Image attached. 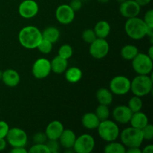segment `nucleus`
<instances>
[{
	"instance_id": "f257e3e1",
	"label": "nucleus",
	"mask_w": 153,
	"mask_h": 153,
	"mask_svg": "<svg viewBox=\"0 0 153 153\" xmlns=\"http://www.w3.org/2000/svg\"><path fill=\"white\" fill-rule=\"evenodd\" d=\"M42 39V31L34 25L24 27L18 34V40L21 46L28 49H37Z\"/></svg>"
},
{
	"instance_id": "f03ea898",
	"label": "nucleus",
	"mask_w": 153,
	"mask_h": 153,
	"mask_svg": "<svg viewBox=\"0 0 153 153\" xmlns=\"http://www.w3.org/2000/svg\"><path fill=\"white\" fill-rule=\"evenodd\" d=\"M149 27L143 19L138 16L127 19L125 23V31L127 35L133 40H141L147 34Z\"/></svg>"
},
{
	"instance_id": "7ed1b4c3",
	"label": "nucleus",
	"mask_w": 153,
	"mask_h": 153,
	"mask_svg": "<svg viewBox=\"0 0 153 153\" xmlns=\"http://www.w3.org/2000/svg\"><path fill=\"white\" fill-rule=\"evenodd\" d=\"M152 78L149 75H137L131 81V89L134 96L143 97L150 94L152 91Z\"/></svg>"
},
{
	"instance_id": "20e7f679",
	"label": "nucleus",
	"mask_w": 153,
	"mask_h": 153,
	"mask_svg": "<svg viewBox=\"0 0 153 153\" xmlns=\"http://www.w3.org/2000/svg\"><path fill=\"white\" fill-rule=\"evenodd\" d=\"M121 143L126 148L140 147L143 143V137L141 130L134 127H128L120 133Z\"/></svg>"
},
{
	"instance_id": "39448f33",
	"label": "nucleus",
	"mask_w": 153,
	"mask_h": 153,
	"mask_svg": "<svg viewBox=\"0 0 153 153\" xmlns=\"http://www.w3.org/2000/svg\"><path fill=\"white\" fill-rule=\"evenodd\" d=\"M97 129L100 137L106 142L114 141L120 136V129L117 124L108 119L100 121Z\"/></svg>"
},
{
	"instance_id": "423d86ee",
	"label": "nucleus",
	"mask_w": 153,
	"mask_h": 153,
	"mask_svg": "<svg viewBox=\"0 0 153 153\" xmlns=\"http://www.w3.org/2000/svg\"><path fill=\"white\" fill-rule=\"evenodd\" d=\"M131 61L133 70L137 75H149L152 73L153 60L147 54L138 53Z\"/></svg>"
},
{
	"instance_id": "0eeeda50",
	"label": "nucleus",
	"mask_w": 153,
	"mask_h": 153,
	"mask_svg": "<svg viewBox=\"0 0 153 153\" xmlns=\"http://www.w3.org/2000/svg\"><path fill=\"white\" fill-rule=\"evenodd\" d=\"M109 88L113 94L123 96L128 94L131 89V81L125 76H114L111 80Z\"/></svg>"
},
{
	"instance_id": "6e6552de",
	"label": "nucleus",
	"mask_w": 153,
	"mask_h": 153,
	"mask_svg": "<svg viewBox=\"0 0 153 153\" xmlns=\"http://www.w3.org/2000/svg\"><path fill=\"white\" fill-rule=\"evenodd\" d=\"M5 139L12 147H25L28 142V135L23 129L14 127L9 129Z\"/></svg>"
},
{
	"instance_id": "1a4fd4ad",
	"label": "nucleus",
	"mask_w": 153,
	"mask_h": 153,
	"mask_svg": "<svg viewBox=\"0 0 153 153\" xmlns=\"http://www.w3.org/2000/svg\"><path fill=\"white\" fill-rule=\"evenodd\" d=\"M95 147V140L91 134H83L76 137L73 151L77 153H91Z\"/></svg>"
},
{
	"instance_id": "9d476101",
	"label": "nucleus",
	"mask_w": 153,
	"mask_h": 153,
	"mask_svg": "<svg viewBox=\"0 0 153 153\" xmlns=\"http://www.w3.org/2000/svg\"><path fill=\"white\" fill-rule=\"evenodd\" d=\"M110 46L107 40L104 38H97L90 44L89 52L91 56L95 59H102L109 52Z\"/></svg>"
},
{
	"instance_id": "9b49d317",
	"label": "nucleus",
	"mask_w": 153,
	"mask_h": 153,
	"mask_svg": "<svg viewBox=\"0 0 153 153\" xmlns=\"http://www.w3.org/2000/svg\"><path fill=\"white\" fill-rule=\"evenodd\" d=\"M51 72V63L46 58H39L33 64L32 74L36 79H45L50 74Z\"/></svg>"
},
{
	"instance_id": "f8f14e48",
	"label": "nucleus",
	"mask_w": 153,
	"mask_h": 153,
	"mask_svg": "<svg viewBox=\"0 0 153 153\" xmlns=\"http://www.w3.org/2000/svg\"><path fill=\"white\" fill-rule=\"evenodd\" d=\"M76 12L69 4H63L58 6L55 10V17L57 20L63 25L70 24L75 19Z\"/></svg>"
},
{
	"instance_id": "ddd939ff",
	"label": "nucleus",
	"mask_w": 153,
	"mask_h": 153,
	"mask_svg": "<svg viewBox=\"0 0 153 153\" xmlns=\"http://www.w3.org/2000/svg\"><path fill=\"white\" fill-rule=\"evenodd\" d=\"M39 5L34 0H24L18 7L19 14L25 19H31L38 13Z\"/></svg>"
},
{
	"instance_id": "4468645a",
	"label": "nucleus",
	"mask_w": 153,
	"mask_h": 153,
	"mask_svg": "<svg viewBox=\"0 0 153 153\" xmlns=\"http://www.w3.org/2000/svg\"><path fill=\"white\" fill-rule=\"evenodd\" d=\"M119 10L123 17L129 19L138 16L140 12V6L134 0H126L120 3Z\"/></svg>"
},
{
	"instance_id": "2eb2a0df",
	"label": "nucleus",
	"mask_w": 153,
	"mask_h": 153,
	"mask_svg": "<svg viewBox=\"0 0 153 153\" xmlns=\"http://www.w3.org/2000/svg\"><path fill=\"white\" fill-rule=\"evenodd\" d=\"M132 111L130 110L128 105H118L112 112V116L117 123L120 124H127L129 123Z\"/></svg>"
},
{
	"instance_id": "dca6fc26",
	"label": "nucleus",
	"mask_w": 153,
	"mask_h": 153,
	"mask_svg": "<svg viewBox=\"0 0 153 153\" xmlns=\"http://www.w3.org/2000/svg\"><path fill=\"white\" fill-rule=\"evenodd\" d=\"M64 129V125L62 124V123L58 120H53L47 125L45 134L48 139L58 140Z\"/></svg>"
},
{
	"instance_id": "f3484780",
	"label": "nucleus",
	"mask_w": 153,
	"mask_h": 153,
	"mask_svg": "<svg viewBox=\"0 0 153 153\" xmlns=\"http://www.w3.org/2000/svg\"><path fill=\"white\" fill-rule=\"evenodd\" d=\"M1 81L6 86L14 88L19 85L20 82V76L16 70L13 69H7L2 72Z\"/></svg>"
},
{
	"instance_id": "a211bd4d",
	"label": "nucleus",
	"mask_w": 153,
	"mask_h": 153,
	"mask_svg": "<svg viewBox=\"0 0 153 153\" xmlns=\"http://www.w3.org/2000/svg\"><path fill=\"white\" fill-rule=\"evenodd\" d=\"M76 135L74 131L71 129H64L61 136L58 138L61 146L66 149H73V145L76 139Z\"/></svg>"
},
{
	"instance_id": "6ab92c4d",
	"label": "nucleus",
	"mask_w": 153,
	"mask_h": 153,
	"mask_svg": "<svg viewBox=\"0 0 153 153\" xmlns=\"http://www.w3.org/2000/svg\"><path fill=\"white\" fill-rule=\"evenodd\" d=\"M129 123H131V126L141 129L149 123V119L144 113L140 111L132 114Z\"/></svg>"
},
{
	"instance_id": "aec40b11",
	"label": "nucleus",
	"mask_w": 153,
	"mask_h": 153,
	"mask_svg": "<svg viewBox=\"0 0 153 153\" xmlns=\"http://www.w3.org/2000/svg\"><path fill=\"white\" fill-rule=\"evenodd\" d=\"M100 120L95 113L88 112L82 117V123L85 128L90 130L97 129L100 124Z\"/></svg>"
},
{
	"instance_id": "412c9836",
	"label": "nucleus",
	"mask_w": 153,
	"mask_h": 153,
	"mask_svg": "<svg viewBox=\"0 0 153 153\" xmlns=\"http://www.w3.org/2000/svg\"><path fill=\"white\" fill-rule=\"evenodd\" d=\"M50 63L52 71L57 74L64 73L68 67V60L61 58L59 55L55 56Z\"/></svg>"
},
{
	"instance_id": "4be33fe9",
	"label": "nucleus",
	"mask_w": 153,
	"mask_h": 153,
	"mask_svg": "<svg viewBox=\"0 0 153 153\" xmlns=\"http://www.w3.org/2000/svg\"><path fill=\"white\" fill-rule=\"evenodd\" d=\"M111 25L108 22L105 20H100L97 22L94 28V31L97 38L105 39L111 32Z\"/></svg>"
},
{
	"instance_id": "5701e85b",
	"label": "nucleus",
	"mask_w": 153,
	"mask_h": 153,
	"mask_svg": "<svg viewBox=\"0 0 153 153\" xmlns=\"http://www.w3.org/2000/svg\"><path fill=\"white\" fill-rule=\"evenodd\" d=\"M96 97H97V102L101 105L108 106L113 102V94L110 90L107 88H100L97 91Z\"/></svg>"
},
{
	"instance_id": "b1692460",
	"label": "nucleus",
	"mask_w": 153,
	"mask_h": 153,
	"mask_svg": "<svg viewBox=\"0 0 153 153\" xmlns=\"http://www.w3.org/2000/svg\"><path fill=\"white\" fill-rule=\"evenodd\" d=\"M65 73V79L68 82L72 84H75L79 82L82 78V70L77 67H71L70 68L67 67Z\"/></svg>"
},
{
	"instance_id": "393cba45",
	"label": "nucleus",
	"mask_w": 153,
	"mask_h": 153,
	"mask_svg": "<svg viewBox=\"0 0 153 153\" xmlns=\"http://www.w3.org/2000/svg\"><path fill=\"white\" fill-rule=\"evenodd\" d=\"M43 39L49 40L52 43H55L59 40L60 31L55 26H49L42 31Z\"/></svg>"
},
{
	"instance_id": "a878e982",
	"label": "nucleus",
	"mask_w": 153,
	"mask_h": 153,
	"mask_svg": "<svg viewBox=\"0 0 153 153\" xmlns=\"http://www.w3.org/2000/svg\"><path fill=\"white\" fill-rule=\"evenodd\" d=\"M138 53V49L131 44L126 45L120 50L121 57L126 61H131Z\"/></svg>"
},
{
	"instance_id": "bb28decb",
	"label": "nucleus",
	"mask_w": 153,
	"mask_h": 153,
	"mask_svg": "<svg viewBox=\"0 0 153 153\" xmlns=\"http://www.w3.org/2000/svg\"><path fill=\"white\" fill-rule=\"evenodd\" d=\"M126 146L122 143L111 141L105 146L104 152L105 153H126Z\"/></svg>"
},
{
	"instance_id": "cd10ccee",
	"label": "nucleus",
	"mask_w": 153,
	"mask_h": 153,
	"mask_svg": "<svg viewBox=\"0 0 153 153\" xmlns=\"http://www.w3.org/2000/svg\"><path fill=\"white\" fill-rule=\"evenodd\" d=\"M128 107L132 111V113L141 111L143 108V101L141 100V97H137V96H134L131 97L128 102Z\"/></svg>"
},
{
	"instance_id": "c85d7f7f",
	"label": "nucleus",
	"mask_w": 153,
	"mask_h": 153,
	"mask_svg": "<svg viewBox=\"0 0 153 153\" xmlns=\"http://www.w3.org/2000/svg\"><path fill=\"white\" fill-rule=\"evenodd\" d=\"M95 114L100 121H103L105 120H108L109 118V116H110V110H109L108 105L100 104L97 106V109H96Z\"/></svg>"
},
{
	"instance_id": "c756f323",
	"label": "nucleus",
	"mask_w": 153,
	"mask_h": 153,
	"mask_svg": "<svg viewBox=\"0 0 153 153\" xmlns=\"http://www.w3.org/2000/svg\"><path fill=\"white\" fill-rule=\"evenodd\" d=\"M73 48L69 44H64L59 48L58 49V55L61 56V58H65V59L68 60L73 56Z\"/></svg>"
},
{
	"instance_id": "7c9ffc66",
	"label": "nucleus",
	"mask_w": 153,
	"mask_h": 153,
	"mask_svg": "<svg viewBox=\"0 0 153 153\" xmlns=\"http://www.w3.org/2000/svg\"><path fill=\"white\" fill-rule=\"evenodd\" d=\"M53 43H52L51 42H49V40H45V39H42L41 41L40 42V43L37 46V49L40 51L41 53L44 54V55H47L49 54L52 50V48H53Z\"/></svg>"
},
{
	"instance_id": "2f4dec72",
	"label": "nucleus",
	"mask_w": 153,
	"mask_h": 153,
	"mask_svg": "<svg viewBox=\"0 0 153 153\" xmlns=\"http://www.w3.org/2000/svg\"><path fill=\"white\" fill-rule=\"evenodd\" d=\"M82 40H83L85 43H88V44H91V43H93V42L97 38L94 29H91V28L85 29V31L82 32Z\"/></svg>"
},
{
	"instance_id": "473e14b6",
	"label": "nucleus",
	"mask_w": 153,
	"mask_h": 153,
	"mask_svg": "<svg viewBox=\"0 0 153 153\" xmlns=\"http://www.w3.org/2000/svg\"><path fill=\"white\" fill-rule=\"evenodd\" d=\"M30 153H50L46 143H38L31 146L28 151Z\"/></svg>"
},
{
	"instance_id": "72a5a7b5",
	"label": "nucleus",
	"mask_w": 153,
	"mask_h": 153,
	"mask_svg": "<svg viewBox=\"0 0 153 153\" xmlns=\"http://www.w3.org/2000/svg\"><path fill=\"white\" fill-rule=\"evenodd\" d=\"M140 130L143 134V140H151L153 138V126L152 124L148 123Z\"/></svg>"
},
{
	"instance_id": "f704fd0d",
	"label": "nucleus",
	"mask_w": 153,
	"mask_h": 153,
	"mask_svg": "<svg viewBox=\"0 0 153 153\" xmlns=\"http://www.w3.org/2000/svg\"><path fill=\"white\" fill-rule=\"evenodd\" d=\"M46 145L50 153H57L59 151L60 146H61L58 140H50V139H48L46 140Z\"/></svg>"
},
{
	"instance_id": "c9c22d12",
	"label": "nucleus",
	"mask_w": 153,
	"mask_h": 153,
	"mask_svg": "<svg viewBox=\"0 0 153 153\" xmlns=\"http://www.w3.org/2000/svg\"><path fill=\"white\" fill-rule=\"evenodd\" d=\"M48 140L45 132H37L33 136V142L34 144L38 143H46V140Z\"/></svg>"
},
{
	"instance_id": "e433bc0d",
	"label": "nucleus",
	"mask_w": 153,
	"mask_h": 153,
	"mask_svg": "<svg viewBox=\"0 0 153 153\" xmlns=\"http://www.w3.org/2000/svg\"><path fill=\"white\" fill-rule=\"evenodd\" d=\"M143 20L149 28H153V10L152 9L146 12Z\"/></svg>"
},
{
	"instance_id": "4c0bfd02",
	"label": "nucleus",
	"mask_w": 153,
	"mask_h": 153,
	"mask_svg": "<svg viewBox=\"0 0 153 153\" xmlns=\"http://www.w3.org/2000/svg\"><path fill=\"white\" fill-rule=\"evenodd\" d=\"M10 127L5 121L0 120V137L5 138L8 132Z\"/></svg>"
},
{
	"instance_id": "58836bf2",
	"label": "nucleus",
	"mask_w": 153,
	"mask_h": 153,
	"mask_svg": "<svg viewBox=\"0 0 153 153\" xmlns=\"http://www.w3.org/2000/svg\"><path fill=\"white\" fill-rule=\"evenodd\" d=\"M82 1H81V0H72L71 2L70 3V4H69V5L70 6V7H71V8L73 9L75 12L79 11V10H80L82 7Z\"/></svg>"
},
{
	"instance_id": "ea45409f",
	"label": "nucleus",
	"mask_w": 153,
	"mask_h": 153,
	"mask_svg": "<svg viewBox=\"0 0 153 153\" xmlns=\"http://www.w3.org/2000/svg\"><path fill=\"white\" fill-rule=\"evenodd\" d=\"M13 149L10 150L11 153H27L28 150L25 147H12Z\"/></svg>"
},
{
	"instance_id": "a19ab883",
	"label": "nucleus",
	"mask_w": 153,
	"mask_h": 153,
	"mask_svg": "<svg viewBox=\"0 0 153 153\" xmlns=\"http://www.w3.org/2000/svg\"><path fill=\"white\" fill-rule=\"evenodd\" d=\"M142 150L140 147H130L126 150V153H141Z\"/></svg>"
},
{
	"instance_id": "79ce46f5",
	"label": "nucleus",
	"mask_w": 153,
	"mask_h": 153,
	"mask_svg": "<svg viewBox=\"0 0 153 153\" xmlns=\"http://www.w3.org/2000/svg\"><path fill=\"white\" fill-rule=\"evenodd\" d=\"M143 153H152L153 152V145L149 144L145 146L143 149L142 150Z\"/></svg>"
},
{
	"instance_id": "37998d69",
	"label": "nucleus",
	"mask_w": 153,
	"mask_h": 153,
	"mask_svg": "<svg viewBox=\"0 0 153 153\" xmlns=\"http://www.w3.org/2000/svg\"><path fill=\"white\" fill-rule=\"evenodd\" d=\"M7 146V140L5 138H1L0 137V151L4 150Z\"/></svg>"
},
{
	"instance_id": "c03bdc74",
	"label": "nucleus",
	"mask_w": 153,
	"mask_h": 153,
	"mask_svg": "<svg viewBox=\"0 0 153 153\" xmlns=\"http://www.w3.org/2000/svg\"><path fill=\"white\" fill-rule=\"evenodd\" d=\"M134 1L141 7V6H146L148 4H149L151 0H134Z\"/></svg>"
},
{
	"instance_id": "a18cd8bd",
	"label": "nucleus",
	"mask_w": 153,
	"mask_h": 153,
	"mask_svg": "<svg viewBox=\"0 0 153 153\" xmlns=\"http://www.w3.org/2000/svg\"><path fill=\"white\" fill-rule=\"evenodd\" d=\"M147 55L149 58H152L153 60V46H151L150 47H149V50H148V52H147Z\"/></svg>"
},
{
	"instance_id": "49530a36",
	"label": "nucleus",
	"mask_w": 153,
	"mask_h": 153,
	"mask_svg": "<svg viewBox=\"0 0 153 153\" xmlns=\"http://www.w3.org/2000/svg\"><path fill=\"white\" fill-rule=\"evenodd\" d=\"M97 1H100V2H101V3H106V2H108L109 0H97Z\"/></svg>"
},
{
	"instance_id": "de8ad7c7",
	"label": "nucleus",
	"mask_w": 153,
	"mask_h": 153,
	"mask_svg": "<svg viewBox=\"0 0 153 153\" xmlns=\"http://www.w3.org/2000/svg\"><path fill=\"white\" fill-rule=\"evenodd\" d=\"M1 77H2V71L0 70V80H1Z\"/></svg>"
},
{
	"instance_id": "09e8293b",
	"label": "nucleus",
	"mask_w": 153,
	"mask_h": 153,
	"mask_svg": "<svg viewBox=\"0 0 153 153\" xmlns=\"http://www.w3.org/2000/svg\"><path fill=\"white\" fill-rule=\"evenodd\" d=\"M117 1L118 2H119L120 4V3L123 2V1H126V0H117Z\"/></svg>"
},
{
	"instance_id": "8fccbe9b",
	"label": "nucleus",
	"mask_w": 153,
	"mask_h": 153,
	"mask_svg": "<svg viewBox=\"0 0 153 153\" xmlns=\"http://www.w3.org/2000/svg\"><path fill=\"white\" fill-rule=\"evenodd\" d=\"M81 1H85V0H81Z\"/></svg>"
}]
</instances>
